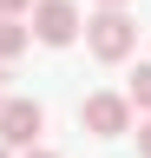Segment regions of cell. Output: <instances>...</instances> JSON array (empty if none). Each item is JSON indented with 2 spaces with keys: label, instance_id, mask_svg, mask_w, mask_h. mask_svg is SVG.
<instances>
[{
  "label": "cell",
  "instance_id": "obj_1",
  "mask_svg": "<svg viewBox=\"0 0 151 158\" xmlns=\"http://www.w3.org/2000/svg\"><path fill=\"white\" fill-rule=\"evenodd\" d=\"M85 40H92V53L112 66V59H125L131 46H138V27H131V13H125V7H99V13L85 20Z\"/></svg>",
  "mask_w": 151,
  "mask_h": 158
},
{
  "label": "cell",
  "instance_id": "obj_4",
  "mask_svg": "<svg viewBox=\"0 0 151 158\" xmlns=\"http://www.w3.org/2000/svg\"><path fill=\"white\" fill-rule=\"evenodd\" d=\"M79 125H85V132H99V138L131 132V99H118V92H92L85 106H79Z\"/></svg>",
  "mask_w": 151,
  "mask_h": 158
},
{
  "label": "cell",
  "instance_id": "obj_10",
  "mask_svg": "<svg viewBox=\"0 0 151 158\" xmlns=\"http://www.w3.org/2000/svg\"><path fill=\"white\" fill-rule=\"evenodd\" d=\"M0 99H7V66H0Z\"/></svg>",
  "mask_w": 151,
  "mask_h": 158
},
{
  "label": "cell",
  "instance_id": "obj_5",
  "mask_svg": "<svg viewBox=\"0 0 151 158\" xmlns=\"http://www.w3.org/2000/svg\"><path fill=\"white\" fill-rule=\"evenodd\" d=\"M26 40H33V33L20 27V20H0V66H7V59H20V53H26Z\"/></svg>",
  "mask_w": 151,
  "mask_h": 158
},
{
  "label": "cell",
  "instance_id": "obj_12",
  "mask_svg": "<svg viewBox=\"0 0 151 158\" xmlns=\"http://www.w3.org/2000/svg\"><path fill=\"white\" fill-rule=\"evenodd\" d=\"M0 158H13V152H7V145H0Z\"/></svg>",
  "mask_w": 151,
  "mask_h": 158
},
{
  "label": "cell",
  "instance_id": "obj_3",
  "mask_svg": "<svg viewBox=\"0 0 151 158\" xmlns=\"http://www.w3.org/2000/svg\"><path fill=\"white\" fill-rule=\"evenodd\" d=\"M26 33L40 40V46H72V40H79V7H72V0H40Z\"/></svg>",
  "mask_w": 151,
  "mask_h": 158
},
{
  "label": "cell",
  "instance_id": "obj_2",
  "mask_svg": "<svg viewBox=\"0 0 151 158\" xmlns=\"http://www.w3.org/2000/svg\"><path fill=\"white\" fill-rule=\"evenodd\" d=\"M40 125H46L40 99H0V145H7V152L40 145Z\"/></svg>",
  "mask_w": 151,
  "mask_h": 158
},
{
  "label": "cell",
  "instance_id": "obj_6",
  "mask_svg": "<svg viewBox=\"0 0 151 158\" xmlns=\"http://www.w3.org/2000/svg\"><path fill=\"white\" fill-rule=\"evenodd\" d=\"M125 99H131V106H145V112H151V66H138V73H131V92H125Z\"/></svg>",
  "mask_w": 151,
  "mask_h": 158
},
{
  "label": "cell",
  "instance_id": "obj_11",
  "mask_svg": "<svg viewBox=\"0 0 151 158\" xmlns=\"http://www.w3.org/2000/svg\"><path fill=\"white\" fill-rule=\"evenodd\" d=\"M99 7H125V0H99Z\"/></svg>",
  "mask_w": 151,
  "mask_h": 158
},
{
  "label": "cell",
  "instance_id": "obj_7",
  "mask_svg": "<svg viewBox=\"0 0 151 158\" xmlns=\"http://www.w3.org/2000/svg\"><path fill=\"white\" fill-rule=\"evenodd\" d=\"M26 7H33V0H0V20H20Z\"/></svg>",
  "mask_w": 151,
  "mask_h": 158
},
{
  "label": "cell",
  "instance_id": "obj_8",
  "mask_svg": "<svg viewBox=\"0 0 151 158\" xmlns=\"http://www.w3.org/2000/svg\"><path fill=\"white\" fill-rule=\"evenodd\" d=\"M138 152L151 158V118H145V125H138Z\"/></svg>",
  "mask_w": 151,
  "mask_h": 158
},
{
  "label": "cell",
  "instance_id": "obj_9",
  "mask_svg": "<svg viewBox=\"0 0 151 158\" xmlns=\"http://www.w3.org/2000/svg\"><path fill=\"white\" fill-rule=\"evenodd\" d=\"M20 158H53V152H46V145H26V152H20Z\"/></svg>",
  "mask_w": 151,
  "mask_h": 158
}]
</instances>
